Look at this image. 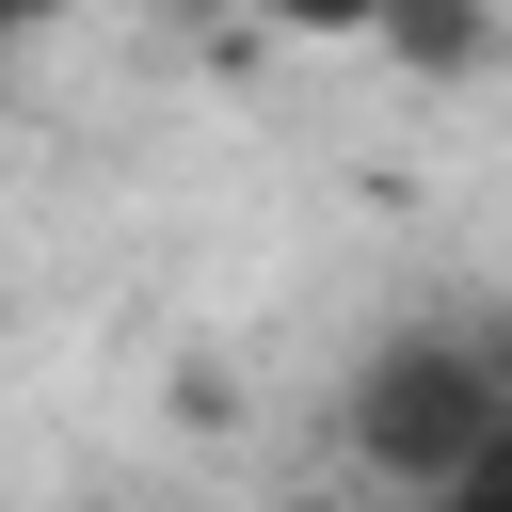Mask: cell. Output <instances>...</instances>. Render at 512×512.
Masks as SVG:
<instances>
[{
  "mask_svg": "<svg viewBox=\"0 0 512 512\" xmlns=\"http://www.w3.org/2000/svg\"><path fill=\"white\" fill-rule=\"evenodd\" d=\"M512 432V320H400L352 368V464L400 496H448Z\"/></svg>",
  "mask_w": 512,
  "mask_h": 512,
  "instance_id": "cell-1",
  "label": "cell"
},
{
  "mask_svg": "<svg viewBox=\"0 0 512 512\" xmlns=\"http://www.w3.org/2000/svg\"><path fill=\"white\" fill-rule=\"evenodd\" d=\"M368 32H400L416 64H496V16H480V0H384Z\"/></svg>",
  "mask_w": 512,
  "mask_h": 512,
  "instance_id": "cell-2",
  "label": "cell"
},
{
  "mask_svg": "<svg viewBox=\"0 0 512 512\" xmlns=\"http://www.w3.org/2000/svg\"><path fill=\"white\" fill-rule=\"evenodd\" d=\"M432 512H512V432H496V448H480V464H464V480H448Z\"/></svg>",
  "mask_w": 512,
  "mask_h": 512,
  "instance_id": "cell-3",
  "label": "cell"
},
{
  "mask_svg": "<svg viewBox=\"0 0 512 512\" xmlns=\"http://www.w3.org/2000/svg\"><path fill=\"white\" fill-rule=\"evenodd\" d=\"M256 16H288V32H368L384 0H256Z\"/></svg>",
  "mask_w": 512,
  "mask_h": 512,
  "instance_id": "cell-4",
  "label": "cell"
},
{
  "mask_svg": "<svg viewBox=\"0 0 512 512\" xmlns=\"http://www.w3.org/2000/svg\"><path fill=\"white\" fill-rule=\"evenodd\" d=\"M32 16H48V0H0V32H32Z\"/></svg>",
  "mask_w": 512,
  "mask_h": 512,
  "instance_id": "cell-5",
  "label": "cell"
}]
</instances>
